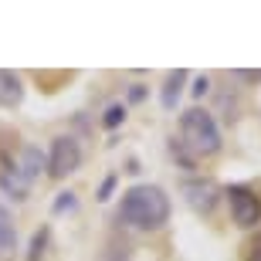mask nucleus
I'll list each match as a JSON object with an SVG mask.
<instances>
[{"mask_svg": "<svg viewBox=\"0 0 261 261\" xmlns=\"http://www.w3.org/2000/svg\"><path fill=\"white\" fill-rule=\"evenodd\" d=\"M227 200H231L234 224H241V227H254V224L261 221V200H258V194L248 190V187H231V190H227Z\"/></svg>", "mask_w": 261, "mask_h": 261, "instance_id": "obj_5", "label": "nucleus"}, {"mask_svg": "<svg viewBox=\"0 0 261 261\" xmlns=\"http://www.w3.org/2000/svg\"><path fill=\"white\" fill-rule=\"evenodd\" d=\"M207 85H211V82H207V78H200V82H197V88H194V92H197V95H203V92H207Z\"/></svg>", "mask_w": 261, "mask_h": 261, "instance_id": "obj_13", "label": "nucleus"}, {"mask_svg": "<svg viewBox=\"0 0 261 261\" xmlns=\"http://www.w3.org/2000/svg\"><path fill=\"white\" fill-rule=\"evenodd\" d=\"M184 194L190 197V203H194L197 211L207 214V211L214 207V200H217V187H214L211 180H203V184H187V187H184Z\"/></svg>", "mask_w": 261, "mask_h": 261, "instance_id": "obj_7", "label": "nucleus"}, {"mask_svg": "<svg viewBox=\"0 0 261 261\" xmlns=\"http://www.w3.org/2000/svg\"><path fill=\"white\" fill-rule=\"evenodd\" d=\"M180 129H184V139L187 146L200 156H211L221 149V129L214 122L211 112H203V109H187L184 116H180Z\"/></svg>", "mask_w": 261, "mask_h": 261, "instance_id": "obj_3", "label": "nucleus"}, {"mask_svg": "<svg viewBox=\"0 0 261 261\" xmlns=\"http://www.w3.org/2000/svg\"><path fill=\"white\" fill-rule=\"evenodd\" d=\"M41 163H44V153H41L38 146H24L17 160L0 173V187H4V194L14 197V200H24L28 190H31V180H34L38 170H41Z\"/></svg>", "mask_w": 261, "mask_h": 261, "instance_id": "obj_2", "label": "nucleus"}, {"mask_svg": "<svg viewBox=\"0 0 261 261\" xmlns=\"http://www.w3.org/2000/svg\"><path fill=\"white\" fill-rule=\"evenodd\" d=\"M122 119H126V109H122V106H109V109H106V126H109V129L119 126Z\"/></svg>", "mask_w": 261, "mask_h": 261, "instance_id": "obj_10", "label": "nucleus"}, {"mask_svg": "<svg viewBox=\"0 0 261 261\" xmlns=\"http://www.w3.org/2000/svg\"><path fill=\"white\" fill-rule=\"evenodd\" d=\"M244 261H261V234L248 241V248H244Z\"/></svg>", "mask_w": 261, "mask_h": 261, "instance_id": "obj_11", "label": "nucleus"}, {"mask_svg": "<svg viewBox=\"0 0 261 261\" xmlns=\"http://www.w3.org/2000/svg\"><path fill=\"white\" fill-rule=\"evenodd\" d=\"M24 98V82H20L17 71L10 68H0V106H17Z\"/></svg>", "mask_w": 261, "mask_h": 261, "instance_id": "obj_6", "label": "nucleus"}, {"mask_svg": "<svg viewBox=\"0 0 261 261\" xmlns=\"http://www.w3.org/2000/svg\"><path fill=\"white\" fill-rule=\"evenodd\" d=\"M14 241H17V227H14V221H10L7 207L0 203V261L14 254Z\"/></svg>", "mask_w": 261, "mask_h": 261, "instance_id": "obj_8", "label": "nucleus"}, {"mask_svg": "<svg viewBox=\"0 0 261 261\" xmlns=\"http://www.w3.org/2000/svg\"><path fill=\"white\" fill-rule=\"evenodd\" d=\"M119 221L139 231H156L170 221V197L156 184H136L119 200Z\"/></svg>", "mask_w": 261, "mask_h": 261, "instance_id": "obj_1", "label": "nucleus"}, {"mask_svg": "<svg viewBox=\"0 0 261 261\" xmlns=\"http://www.w3.org/2000/svg\"><path fill=\"white\" fill-rule=\"evenodd\" d=\"M184 82H187V71H170V75H166V88H163V106H166V109L176 106Z\"/></svg>", "mask_w": 261, "mask_h": 261, "instance_id": "obj_9", "label": "nucleus"}, {"mask_svg": "<svg viewBox=\"0 0 261 261\" xmlns=\"http://www.w3.org/2000/svg\"><path fill=\"white\" fill-rule=\"evenodd\" d=\"M102 261H126V254H122V251H116V248H112V251H109V254H106V258H102Z\"/></svg>", "mask_w": 261, "mask_h": 261, "instance_id": "obj_12", "label": "nucleus"}, {"mask_svg": "<svg viewBox=\"0 0 261 261\" xmlns=\"http://www.w3.org/2000/svg\"><path fill=\"white\" fill-rule=\"evenodd\" d=\"M78 163H82V146H78L75 136H58L55 143H51V156H48V173L55 180L61 176L75 173Z\"/></svg>", "mask_w": 261, "mask_h": 261, "instance_id": "obj_4", "label": "nucleus"}]
</instances>
